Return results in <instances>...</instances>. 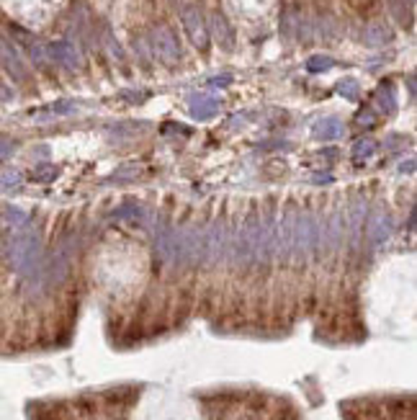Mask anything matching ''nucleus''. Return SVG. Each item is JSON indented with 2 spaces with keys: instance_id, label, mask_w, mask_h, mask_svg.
Wrapping results in <instances>:
<instances>
[{
  "instance_id": "1",
  "label": "nucleus",
  "mask_w": 417,
  "mask_h": 420,
  "mask_svg": "<svg viewBox=\"0 0 417 420\" xmlns=\"http://www.w3.org/2000/svg\"><path fill=\"white\" fill-rule=\"evenodd\" d=\"M0 64H3V67H6L16 80L26 78V67H23L21 57L16 55V50L11 47V42H6L3 36H0Z\"/></svg>"
},
{
  "instance_id": "2",
  "label": "nucleus",
  "mask_w": 417,
  "mask_h": 420,
  "mask_svg": "<svg viewBox=\"0 0 417 420\" xmlns=\"http://www.w3.org/2000/svg\"><path fill=\"white\" fill-rule=\"evenodd\" d=\"M183 21H185V26H188V31H191L193 42L204 47V44H206V31H204V26H201V18H198L196 11H185Z\"/></svg>"
},
{
  "instance_id": "3",
  "label": "nucleus",
  "mask_w": 417,
  "mask_h": 420,
  "mask_svg": "<svg viewBox=\"0 0 417 420\" xmlns=\"http://www.w3.org/2000/svg\"><path fill=\"white\" fill-rule=\"evenodd\" d=\"M52 57H57L59 62H64V64H70V67H75V62H78L75 52H72L67 44H52Z\"/></svg>"
},
{
  "instance_id": "4",
  "label": "nucleus",
  "mask_w": 417,
  "mask_h": 420,
  "mask_svg": "<svg viewBox=\"0 0 417 420\" xmlns=\"http://www.w3.org/2000/svg\"><path fill=\"white\" fill-rule=\"evenodd\" d=\"M157 47H160V52H163L168 59H173L178 55L176 42H173V36H170L168 31H160V34H157Z\"/></svg>"
}]
</instances>
